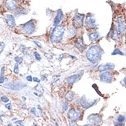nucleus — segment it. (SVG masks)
I'll return each mask as SVG.
<instances>
[{"label":"nucleus","mask_w":126,"mask_h":126,"mask_svg":"<svg viewBox=\"0 0 126 126\" xmlns=\"http://www.w3.org/2000/svg\"><path fill=\"white\" fill-rule=\"evenodd\" d=\"M103 53V49L101 48V47L98 45H95L88 49L86 53V56L90 63L97 64L101 59Z\"/></svg>","instance_id":"obj_1"},{"label":"nucleus","mask_w":126,"mask_h":126,"mask_svg":"<svg viewBox=\"0 0 126 126\" xmlns=\"http://www.w3.org/2000/svg\"><path fill=\"white\" fill-rule=\"evenodd\" d=\"M65 32V28L63 25H58L55 26L51 32L49 36V41L53 44H57L62 42L64 34Z\"/></svg>","instance_id":"obj_2"},{"label":"nucleus","mask_w":126,"mask_h":126,"mask_svg":"<svg viewBox=\"0 0 126 126\" xmlns=\"http://www.w3.org/2000/svg\"><path fill=\"white\" fill-rule=\"evenodd\" d=\"M27 86V84L23 82H8L3 85V87L4 88H6L8 90L10 91H19L22 90L25 87Z\"/></svg>","instance_id":"obj_3"},{"label":"nucleus","mask_w":126,"mask_h":126,"mask_svg":"<svg viewBox=\"0 0 126 126\" xmlns=\"http://www.w3.org/2000/svg\"><path fill=\"white\" fill-rule=\"evenodd\" d=\"M82 112L77 108H71L67 113V116L70 121L76 122L82 117Z\"/></svg>","instance_id":"obj_4"},{"label":"nucleus","mask_w":126,"mask_h":126,"mask_svg":"<svg viewBox=\"0 0 126 126\" xmlns=\"http://www.w3.org/2000/svg\"><path fill=\"white\" fill-rule=\"evenodd\" d=\"M85 24L88 28L96 29L98 28V25L96 23V19L95 18V15L92 14H88L85 19Z\"/></svg>","instance_id":"obj_5"},{"label":"nucleus","mask_w":126,"mask_h":126,"mask_svg":"<svg viewBox=\"0 0 126 126\" xmlns=\"http://www.w3.org/2000/svg\"><path fill=\"white\" fill-rule=\"evenodd\" d=\"M36 29V25L35 23L32 20L28 21L23 25V32L28 34V35H31L32 34Z\"/></svg>","instance_id":"obj_6"},{"label":"nucleus","mask_w":126,"mask_h":126,"mask_svg":"<svg viewBox=\"0 0 126 126\" xmlns=\"http://www.w3.org/2000/svg\"><path fill=\"white\" fill-rule=\"evenodd\" d=\"M88 120L91 125L95 126H99L102 121L101 116L99 114H91L88 117Z\"/></svg>","instance_id":"obj_7"},{"label":"nucleus","mask_w":126,"mask_h":126,"mask_svg":"<svg viewBox=\"0 0 126 126\" xmlns=\"http://www.w3.org/2000/svg\"><path fill=\"white\" fill-rule=\"evenodd\" d=\"M85 15L84 14H76L73 17V24L75 27H82L84 25V19Z\"/></svg>","instance_id":"obj_8"},{"label":"nucleus","mask_w":126,"mask_h":126,"mask_svg":"<svg viewBox=\"0 0 126 126\" xmlns=\"http://www.w3.org/2000/svg\"><path fill=\"white\" fill-rule=\"evenodd\" d=\"M99 79H100L101 82H102L104 83L109 84V83L112 82V80H113V76L111 73L105 71L104 73H101L99 75Z\"/></svg>","instance_id":"obj_9"},{"label":"nucleus","mask_w":126,"mask_h":126,"mask_svg":"<svg viewBox=\"0 0 126 126\" xmlns=\"http://www.w3.org/2000/svg\"><path fill=\"white\" fill-rule=\"evenodd\" d=\"M97 100H94V101H90L89 99L86 97V96L84 95L81 99H80V104L84 108V109H88L89 108L92 107V105H94Z\"/></svg>","instance_id":"obj_10"},{"label":"nucleus","mask_w":126,"mask_h":126,"mask_svg":"<svg viewBox=\"0 0 126 126\" xmlns=\"http://www.w3.org/2000/svg\"><path fill=\"white\" fill-rule=\"evenodd\" d=\"M75 46L77 48L80 52H84V50L86 47V45L84 44V40H83V38L82 37H80L78 38L77 40L75 42Z\"/></svg>","instance_id":"obj_11"},{"label":"nucleus","mask_w":126,"mask_h":126,"mask_svg":"<svg viewBox=\"0 0 126 126\" xmlns=\"http://www.w3.org/2000/svg\"><path fill=\"white\" fill-rule=\"evenodd\" d=\"M117 23H118V31L120 34L123 35L125 30H126V25L124 23V18L123 17H119L117 19Z\"/></svg>","instance_id":"obj_12"},{"label":"nucleus","mask_w":126,"mask_h":126,"mask_svg":"<svg viewBox=\"0 0 126 126\" xmlns=\"http://www.w3.org/2000/svg\"><path fill=\"white\" fill-rule=\"evenodd\" d=\"M115 65L112 63H105V64H101L98 67L99 71H107L109 70H112L114 69Z\"/></svg>","instance_id":"obj_13"},{"label":"nucleus","mask_w":126,"mask_h":126,"mask_svg":"<svg viewBox=\"0 0 126 126\" xmlns=\"http://www.w3.org/2000/svg\"><path fill=\"white\" fill-rule=\"evenodd\" d=\"M5 6L9 10H17V3L16 0H6L5 1Z\"/></svg>","instance_id":"obj_14"},{"label":"nucleus","mask_w":126,"mask_h":126,"mask_svg":"<svg viewBox=\"0 0 126 126\" xmlns=\"http://www.w3.org/2000/svg\"><path fill=\"white\" fill-rule=\"evenodd\" d=\"M5 19L8 25L10 28H14L16 25V22H15V19H14V16L12 14H6L5 16Z\"/></svg>","instance_id":"obj_15"},{"label":"nucleus","mask_w":126,"mask_h":126,"mask_svg":"<svg viewBox=\"0 0 126 126\" xmlns=\"http://www.w3.org/2000/svg\"><path fill=\"white\" fill-rule=\"evenodd\" d=\"M82 74H75V75H73V76H71L69 77L67 79V83L69 84V85H73L74 83H76L77 81H78L80 77H81Z\"/></svg>","instance_id":"obj_16"},{"label":"nucleus","mask_w":126,"mask_h":126,"mask_svg":"<svg viewBox=\"0 0 126 126\" xmlns=\"http://www.w3.org/2000/svg\"><path fill=\"white\" fill-rule=\"evenodd\" d=\"M63 17H64V14H63V11L62 10H58V12H57V14L56 16L54 18V26H57L59 25L60 22L63 20Z\"/></svg>","instance_id":"obj_17"},{"label":"nucleus","mask_w":126,"mask_h":126,"mask_svg":"<svg viewBox=\"0 0 126 126\" xmlns=\"http://www.w3.org/2000/svg\"><path fill=\"white\" fill-rule=\"evenodd\" d=\"M119 31L117 26H114V28L110 30L108 36H110L114 41H118L119 40Z\"/></svg>","instance_id":"obj_18"},{"label":"nucleus","mask_w":126,"mask_h":126,"mask_svg":"<svg viewBox=\"0 0 126 126\" xmlns=\"http://www.w3.org/2000/svg\"><path fill=\"white\" fill-rule=\"evenodd\" d=\"M100 38H101L100 34H99V32H97V31L91 32V34H89V40L91 42H96Z\"/></svg>","instance_id":"obj_19"},{"label":"nucleus","mask_w":126,"mask_h":126,"mask_svg":"<svg viewBox=\"0 0 126 126\" xmlns=\"http://www.w3.org/2000/svg\"><path fill=\"white\" fill-rule=\"evenodd\" d=\"M77 34V29L74 25H71L68 29V37L69 38H73Z\"/></svg>","instance_id":"obj_20"},{"label":"nucleus","mask_w":126,"mask_h":126,"mask_svg":"<svg viewBox=\"0 0 126 126\" xmlns=\"http://www.w3.org/2000/svg\"><path fill=\"white\" fill-rule=\"evenodd\" d=\"M74 95H75V92H74L73 91H68V92L66 93V95H65V99H66L67 101H72V100L73 99V98H74Z\"/></svg>","instance_id":"obj_21"},{"label":"nucleus","mask_w":126,"mask_h":126,"mask_svg":"<svg viewBox=\"0 0 126 126\" xmlns=\"http://www.w3.org/2000/svg\"><path fill=\"white\" fill-rule=\"evenodd\" d=\"M117 122H118V123H123V122L126 121V117L123 116V115H122V114H120V115H119V116L117 117Z\"/></svg>","instance_id":"obj_22"},{"label":"nucleus","mask_w":126,"mask_h":126,"mask_svg":"<svg viewBox=\"0 0 126 126\" xmlns=\"http://www.w3.org/2000/svg\"><path fill=\"white\" fill-rule=\"evenodd\" d=\"M30 112L32 114H34L35 117H39L40 116H39V114H38V111H37V110L36 109V108H32L31 110H30Z\"/></svg>","instance_id":"obj_23"},{"label":"nucleus","mask_w":126,"mask_h":126,"mask_svg":"<svg viewBox=\"0 0 126 126\" xmlns=\"http://www.w3.org/2000/svg\"><path fill=\"white\" fill-rule=\"evenodd\" d=\"M34 88H35L36 91H38V92H44L43 87H42V86L41 84H37L35 87H34Z\"/></svg>","instance_id":"obj_24"},{"label":"nucleus","mask_w":126,"mask_h":126,"mask_svg":"<svg viewBox=\"0 0 126 126\" xmlns=\"http://www.w3.org/2000/svg\"><path fill=\"white\" fill-rule=\"evenodd\" d=\"M117 54H119V55H121V56H124V54L120 51L119 49H115L114 50V51L112 53V55H117Z\"/></svg>","instance_id":"obj_25"},{"label":"nucleus","mask_w":126,"mask_h":126,"mask_svg":"<svg viewBox=\"0 0 126 126\" xmlns=\"http://www.w3.org/2000/svg\"><path fill=\"white\" fill-rule=\"evenodd\" d=\"M14 60H15V62L17 63V64H21V63H23V59L22 58H21V57L16 56V57L14 58Z\"/></svg>","instance_id":"obj_26"},{"label":"nucleus","mask_w":126,"mask_h":126,"mask_svg":"<svg viewBox=\"0 0 126 126\" xmlns=\"http://www.w3.org/2000/svg\"><path fill=\"white\" fill-rule=\"evenodd\" d=\"M33 54H34V57H35V58L36 60H38V61H41V55L39 54V53H38V52H37V51H34Z\"/></svg>","instance_id":"obj_27"},{"label":"nucleus","mask_w":126,"mask_h":126,"mask_svg":"<svg viewBox=\"0 0 126 126\" xmlns=\"http://www.w3.org/2000/svg\"><path fill=\"white\" fill-rule=\"evenodd\" d=\"M13 71H14V73L15 74H19V65H18V64H16L14 65Z\"/></svg>","instance_id":"obj_28"},{"label":"nucleus","mask_w":126,"mask_h":126,"mask_svg":"<svg viewBox=\"0 0 126 126\" xmlns=\"http://www.w3.org/2000/svg\"><path fill=\"white\" fill-rule=\"evenodd\" d=\"M1 101L4 102V103H8V102L9 101V99H8V97H6V95H3V96L1 97Z\"/></svg>","instance_id":"obj_29"},{"label":"nucleus","mask_w":126,"mask_h":126,"mask_svg":"<svg viewBox=\"0 0 126 126\" xmlns=\"http://www.w3.org/2000/svg\"><path fill=\"white\" fill-rule=\"evenodd\" d=\"M68 108H69V103H68L67 101H65V102H64V104H63V110H64V111H66V110H67Z\"/></svg>","instance_id":"obj_30"},{"label":"nucleus","mask_w":126,"mask_h":126,"mask_svg":"<svg viewBox=\"0 0 126 126\" xmlns=\"http://www.w3.org/2000/svg\"><path fill=\"white\" fill-rule=\"evenodd\" d=\"M5 47V44L4 42H0V54H1V52L3 51V50Z\"/></svg>","instance_id":"obj_31"},{"label":"nucleus","mask_w":126,"mask_h":126,"mask_svg":"<svg viewBox=\"0 0 126 126\" xmlns=\"http://www.w3.org/2000/svg\"><path fill=\"white\" fill-rule=\"evenodd\" d=\"M32 42H34V43L38 47H39V48L42 47V45H41V43H40L38 41H32Z\"/></svg>","instance_id":"obj_32"},{"label":"nucleus","mask_w":126,"mask_h":126,"mask_svg":"<svg viewBox=\"0 0 126 126\" xmlns=\"http://www.w3.org/2000/svg\"><path fill=\"white\" fill-rule=\"evenodd\" d=\"M44 56H45L49 60H52L53 59V56H51V55H49V54H46V53H45L44 54Z\"/></svg>","instance_id":"obj_33"},{"label":"nucleus","mask_w":126,"mask_h":126,"mask_svg":"<svg viewBox=\"0 0 126 126\" xmlns=\"http://www.w3.org/2000/svg\"><path fill=\"white\" fill-rule=\"evenodd\" d=\"M69 126H80L76 122H72V121H69Z\"/></svg>","instance_id":"obj_34"},{"label":"nucleus","mask_w":126,"mask_h":126,"mask_svg":"<svg viewBox=\"0 0 126 126\" xmlns=\"http://www.w3.org/2000/svg\"><path fill=\"white\" fill-rule=\"evenodd\" d=\"M15 123H16V124H18V125H19L20 126H24V124H23V121H21V120L16 121V122H15Z\"/></svg>","instance_id":"obj_35"},{"label":"nucleus","mask_w":126,"mask_h":126,"mask_svg":"<svg viewBox=\"0 0 126 126\" xmlns=\"http://www.w3.org/2000/svg\"><path fill=\"white\" fill-rule=\"evenodd\" d=\"M5 80H6L4 77H3L2 76H0V84H3L5 81Z\"/></svg>","instance_id":"obj_36"},{"label":"nucleus","mask_w":126,"mask_h":126,"mask_svg":"<svg viewBox=\"0 0 126 126\" xmlns=\"http://www.w3.org/2000/svg\"><path fill=\"white\" fill-rule=\"evenodd\" d=\"M26 80H28V82H32L33 81V77H32L31 76H28L26 77Z\"/></svg>","instance_id":"obj_37"},{"label":"nucleus","mask_w":126,"mask_h":126,"mask_svg":"<svg viewBox=\"0 0 126 126\" xmlns=\"http://www.w3.org/2000/svg\"><path fill=\"white\" fill-rule=\"evenodd\" d=\"M41 80H42V81H47V76H45V75H42L41 76Z\"/></svg>","instance_id":"obj_38"},{"label":"nucleus","mask_w":126,"mask_h":126,"mask_svg":"<svg viewBox=\"0 0 126 126\" xmlns=\"http://www.w3.org/2000/svg\"><path fill=\"white\" fill-rule=\"evenodd\" d=\"M114 125L115 126H124V124H123V123H117V122H114Z\"/></svg>","instance_id":"obj_39"},{"label":"nucleus","mask_w":126,"mask_h":126,"mask_svg":"<svg viewBox=\"0 0 126 126\" xmlns=\"http://www.w3.org/2000/svg\"><path fill=\"white\" fill-rule=\"evenodd\" d=\"M6 108L8 109V110H11L12 109V105H11V104L10 103H9L8 104H6Z\"/></svg>","instance_id":"obj_40"},{"label":"nucleus","mask_w":126,"mask_h":126,"mask_svg":"<svg viewBox=\"0 0 126 126\" xmlns=\"http://www.w3.org/2000/svg\"><path fill=\"white\" fill-rule=\"evenodd\" d=\"M33 81H34V82H38V83H39L40 82H41V80H39L38 77H33Z\"/></svg>","instance_id":"obj_41"},{"label":"nucleus","mask_w":126,"mask_h":126,"mask_svg":"<svg viewBox=\"0 0 126 126\" xmlns=\"http://www.w3.org/2000/svg\"><path fill=\"white\" fill-rule=\"evenodd\" d=\"M4 67H1V75H3V74H4Z\"/></svg>","instance_id":"obj_42"},{"label":"nucleus","mask_w":126,"mask_h":126,"mask_svg":"<svg viewBox=\"0 0 126 126\" xmlns=\"http://www.w3.org/2000/svg\"><path fill=\"white\" fill-rule=\"evenodd\" d=\"M37 106H38V110H40V111L41 112V113H42V108H41V105H37Z\"/></svg>","instance_id":"obj_43"},{"label":"nucleus","mask_w":126,"mask_h":126,"mask_svg":"<svg viewBox=\"0 0 126 126\" xmlns=\"http://www.w3.org/2000/svg\"><path fill=\"white\" fill-rule=\"evenodd\" d=\"M22 108H23V109H25V110H27V109H28V108H27V105H22Z\"/></svg>","instance_id":"obj_44"},{"label":"nucleus","mask_w":126,"mask_h":126,"mask_svg":"<svg viewBox=\"0 0 126 126\" xmlns=\"http://www.w3.org/2000/svg\"><path fill=\"white\" fill-rule=\"evenodd\" d=\"M34 95H36V96H38V97H41V95H38L37 92H34Z\"/></svg>","instance_id":"obj_45"},{"label":"nucleus","mask_w":126,"mask_h":126,"mask_svg":"<svg viewBox=\"0 0 126 126\" xmlns=\"http://www.w3.org/2000/svg\"><path fill=\"white\" fill-rule=\"evenodd\" d=\"M69 57H71V58H73V59H76V56H71V55H69Z\"/></svg>","instance_id":"obj_46"},{"label":"nucleus","mask_w":126,"mask_h":126,"mask_svg":"<svg viewBox=\"0 0 126 126\" xmlns=\"http://www.w3.org/2000/svg\"><path fill=\"white\" fill-rule=\"evenodd\" d=\"M123 82H124V83H125V84H126V77H124V79H123Z\"/></svg>","instance_id":"obj_47"},{"label":"nucleus","mask_w":126,"mask_h":126,"mask_svg":"<svg viewBox=\"0 0 126 126\" xmlns=\"http://www.w3.org/2000/svg\"><path fill=\"white\" fill-rule=\"evenodd\" d=\"M83 126H92L91 124H86V125H84Z\"/></svg>","instance_id":"obj_48"},{"label":"nucleus","mask_w":126,"mask_h":126,"mask_svg":"<svg viewBox=\"0 0 126 126\" xmlns=\"http://www.w3.org/2000/svg\"><path fill=\"white\" fill-rule=\"evenodd\" d=\"M22 99H23V101H25V100H26V98H25V97H23Z\"/></svg>","instance_id":"obj_49"},{"label":"nucleus","mask_w":126,"mask_h":126,"mask_svg":"<svg viewBox=\"0 0 126 126\" xmlns=\"http://www.w3.org/2000/svg\"><path fill=\"white\" fill-rule=\"evenodd\" d=\"M55 125H56V126H59V125H58V123L57 122H56V123H55Z\"/></svg>","instance_id":"obj_50"},{"label":"nucleus","mask_w":126,"mask_h":126,"mask_svg":"<svg viewBox=\"0 0 126 126\" xmlns=\"http://www.w3.org/2000/svg\"><path fill=\"white\" fill-rule=\"evenodd\" d=\"M125 42H126V34H125Z\"/></svg>","instance_id":"obj_51"},{"label":"nucleus","mask_w":126,"mask_h":126,"mask_svg":"<svg viewBox=\"0 0 126 126\" xmlns=\"http://www.w3.org/2000/svg\"><path fill=\"white\" fill-rule=\"evenodd\" d=\"M32 126H37L36 125V123H33V124H32Z\"/></svg>","instance_id":"obj_52"},{"label":"nucleus","mask_w":126,"mask_h":126,"mask_svg":"<svg viewBox=\"0 0 126 126\" xmlns=\"http://www.w3.org/2000/svg\"><path fill=\"white\" fill-rule=\"evenodd\" d=\"M8 126H13V125H12L11 123H10V124H8Z\"/></svg>","instance_id":"obj_53"},{"label":"nucleus","mask_w":126,"mask_h":126,"mask_svg":"<svg viewBox=\"0 0 126 126\" xmlns=\"http://www.w3.org/2000/svg\"><path fill=\"white\" fill-rule=\"evenodd\" d=\"M16 119H16V118H14V119H12V120H13V121H15Z\"/></svg>","instance_id":"obj_54"}]
</instances>
